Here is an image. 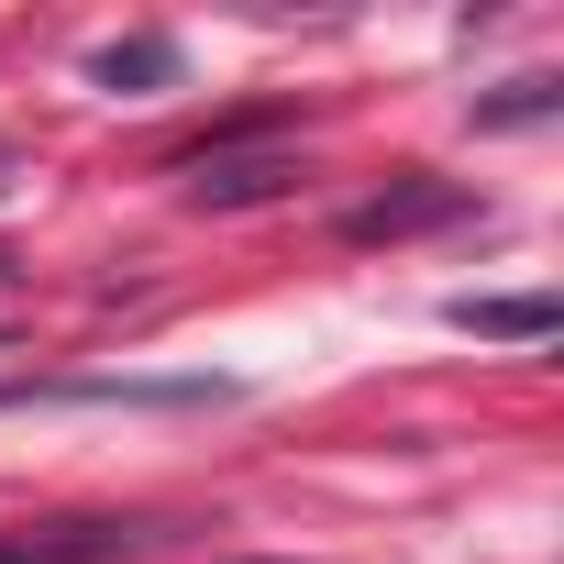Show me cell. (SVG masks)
<instances>
[{
	"instance_id": "obj_1",
	"label": "cell",
	"mask_w": 564,
	"mask_h": 564,
	"mask_svg": "<svg viewBox=\"0 0 564 564\" xmlns=\"http://www.w3.org/2000/svg\"><path fill=\"white\" fill-rule=\"evenodd\" d=\"M289 188H300L289 144H199L188 155V199L199 210H254V199H289Z\"/></svg>"
},
{
	"instance_id": "obj_2",
	"label": "cell",
	"mask_w": 564,
	"mask_h": 564,
	"mask_svg": "<svg viewBox=\"0 0 564 564\" xmlns=\"http://www.w3.org/2000/svg\"><path fill=\"white\" fill-rule=\"evenodd\" d=\"M432 221H465V188H443V177H432V188H388V199H366L344 232H355V243H399V232H432Z\"/></svg>"
},
{
	"instance_id": "obj_3",
	"label": "cell",
	"mask_w": 564,
	"mask_h": 564,
	"mask_svg": "<svg viewBox=\"0 0 564 564\" xmlns=\"http://www.w3.org/2000/svg\"><path fill=\"white\" fill-rule=\"evenodd\" d=\"M144 531L133 520H67V531H45V542H0V564H111V553H133Z\"/></svg>"
},
{
	"instance_id": "obj_4",
	"label": "cell",
	"mask_w": 564,
	"mask_h": 564,
	"mask_svg": "<svg viewBox=\"0 0 564 564\" xmlns=\"http://www.w3.org/2000/svg\"><path fill=\"white\" fill-rule=\"evenodd\" d=\"M89 78H100L111 100H155V89L177 78V45H166V34H133V45H100V56H89Z\"/></svg>"
},
{
	"instance_id": "obj_5",
	"label": "cell",
	"mask_w": 564,
	"mask_h": 564,
	"mask_svg": "<svg viewBox=\"0 0 564 564\" xmlns=\"http://www.w3.org/2000/svg\"><path fill=\"white\" fill-rule=\"evenodd\" d=\"M443 322L454 333H487V344H542L564 311L553 300H443Z\"/></svg>"
},
{
	"instance_id": "obj_6",
	"label": "cell",
	"mask_w": 564,
	"mask_h": 564,
	"mask_svg": "<svg viewBox=\"0 0 564 564\" xmlns=\"http://www.w3.org/2000/svg\"><path fill=\"white\" fill-rule=\"evenodd\" d=\"M553 100H564L553 78H509L498 100H476V122H487V133H509V122H553Z\"/></svg>"
}]
</instances>
